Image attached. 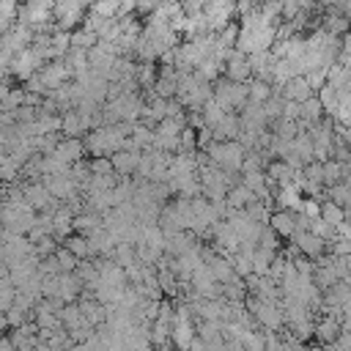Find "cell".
I'll list each match as a JSON object with an SVG mask.
<instances>
[{
  "instance_id": "cell-14",
  "label": "cell",
  "mask_w": 351,
  "mask_h": 351,
  "mask_svg": "<svg viewBox=\"0 0 351 351\" xmlns=\"http://www.w3.org/2000/svg\"><path fill=\"white\" fill-rule=\"evenodd\" d=\"M324 217H326V222H335V225H340V222H343V219H340L337 206H326V208H324Z\"/></svg>"
},
{
  "instance_id": "cell-10",
  "label": "cell",
  "mask_w": 351,
  "mask_h": 351,
  "mask_svg": "<svg viewBox=\"0 0 351 351\" xmlns=\"http://www.w3.org/2000/svg\"><path fill=\"white\" fill-rule=\"evenodd\" d=\"M271 225H274V230H277L280 236H291V233H293V219H291L288 214H277V217H271Z\"/></svg>"
},
{
  "instance_id": "cell-7",
  "label": "cell",
  "mask_w": 351,
  "mask_h": 351,
  "mask_svg": "<svg viewBox=\"0 0 351 351\" xmlns=\"http://www.w3.org/2000/svg\"><path fill=\"white\" fill-rule=\"evenodd\" d=\"M80 154H82V143H80V140H74V137H69V140H63V143H58V145L52 148V156H58L63 165L77 162V159H80Z\"/></svg>"
},
{
  "instance_id": "cell-4",
  "label": "cell",
  "mask_w": 351,
  "mask_h": 351,
  "mask_svg": "<svg viewBox=\"0 0 351 351\" xmlns=\"http://www.w3.org/2000/svg\"><path fill=\"white\" fill-rule=\"evenodd\" d=\"M211 159L225 170H239L244 165V154L236 143H219L211 148Z\"/></svg>"
},
{
  "instance_id": "cell-11",
  "label": "cell",
  "mask_w": 351,
  "mask_h": 351,
  "mask_svg": "<svg viewBox=\"0 0 351 351\" xmlns=\"http://www.w3.org/2000/svg\"><path fill=\"white\" fill-rule=\"evenodd\" d=\"M247 203H252V189L239 186L230 192V206H247Z\"/></svg>"
},
{
  "instance_id": "cell-5",
  "label": "cell",
  "mask_w": 351,
  "mask_h": 351,
  "mask_svg": "<svg viewBox=\"0 0 351 351\" xmlns=\"http://www.w3.org/2000/svg\"><path fill=\"white\" fill-rule=\"evenodd\" d=\"M247 96H250L247 88H244L241 82H236V80H228V82H222V85L217 88V104H219L222 110H228V107H239Z\"/></svg>"
},
{
  "instance_id": "cell-9",
  "label": "cell",
  "mask_w": 351,
  "mask_h": 351,
  "mask_svg": "<svg viewBox=\"0 0 351 351\" xmlns=\"http://www.w3.org/2000/svg\"><path fill=\"white\" fill-rule=\"evenodd\" d=\"M112 165L121 170V173H132L137 165H140V156L132 151V154H118L115 151V156H112Z\"/></svg>"
},
{
  "instance_id": "cell-13",
  "label": "cell",
  "mask_w": 351,
  "mask_h": 351,
  "mask_svg": "<svg viewBox=\"0 0 351 351\" xmlns=\"http://www.w3.org/2000/svg\"><path fill=\"white\" fill-rule=\"evenodd\" d=\"M167 0H137V8L140 11H156V8H162Z\"/></svg>"
},
{
  "instance_id": "cell-2",
  "label": "cell",
  "mask_w": 351,
  "mask_h": 351,
  "mask_svg": "<svg viewBox=\"0 0 351 351\" xmlns=\"http://www.w3.org/2000/svg\"><path fill=\"white\" fill-rule=\"evenodd\" d=\"M233 0H206V5H203V22H206V30L208 33H219L222 27H228L230 25V16H233Z\"/></svg>"
},
{
  "instance_id": "cell-1",
  "label": "cell",
  "mask_w": 351,
  "mask_h": 351,
  "mask_svg": "<svg viewBox=\"0 0 351 351\" xmlns=\"http://www.w3.org/2000/svg\"><path fill=\"white\" fill-rule=\"evenodd\" d=\"M33 222H36V208L27 206L25 200H11L3 206V228L8 233L25 236V233H30Z\"/></svg>"
},
{
  "instance_id": "cell-16",
  "label": "cell",
  "mask_w": 351,
  "mask_h": 351,
  "mask_svg": "<svg viewBox=\"0 0 351 351\" xmlns=\"http://www.w3.org/2000/svg\"><path fill=\"white\" fill-rule=\"evenodd\" d=\"M263 3H274V0H263Z\"/></svg>"
},
{
  "instance_id": "cell-15",
  "label": "cell",
  "mask_w": 351,
  "mask_h": 351,
  "mask_svg": "<svg viewBox=\"0 0 351 351\" xmlns=\"http://www.w3.org/2000/svg\"><path fill=\"white\" fill-rule=\"evenodd\" d=\"M0 225H3V206H0Z\"/></svg>"
},
{
  "instance_id": "cell-8",
  "label": "cell",
  "mask_w": 351,
  "mask_h": 351,
  "mask_svg": "<svg viewBox=\"0 0 351 351\" xmlns=\"http://www.w3.org/2000/svg\"><path fill=\"white\" fill-rule=\"evenodd\" d=\"M247 74H250V60H247L241 52H233V55L228 58V77L236 80V82H241Z\"/></svg>"
},
{
  "instance_id": "cell-6",
  "label": "cell",
  "mask_w": 351,
  "mask_h": 351,
  "mask_svg": "<svg viewBox=\"0 0 351 351\" xmlns=\"http://www.w3.org/2000/svg\"><path fill=\"white\" fill-rule=\"evenodd\" d=\"M22 195H25V203L33 206V208H47L49 200H52V192L47 189V184H44V186H41V184H27V186L22 189Z\"/></svg>"
},
{
  "instance_id": "cell-12",
  "label": "cell",
  "mask_w": 351,
  "mask_h": 351,
  "mask_svg": "<svg viewBox=\"0 0 351 351\" xmlns=\"http://www.w3.org/2000/svg\"><path fill=\"white\" fill-rule=\"evenodd\" d=\"M247 93H250L255 101H263V99L269 96V85H266V82H255V85H250V90H247Z\"/></svg>"
},
{
  "instance_id": "cell-3",
  "label": "cell",
  "mask_w": 351,
  "mask_h": 351,
  "mask_svg": "<svg viewBox=\"0 0 351 351\" xmlns=\"http://www.w3.org/2000/svg\"><path fill=\"white\" fill-rule=\"evenodd\" d=\"M121 145H123V132L121 129H99V132H93L88 137V148L93 154H99V156L115 154Z\"/></svg>"
}]
</instances>
